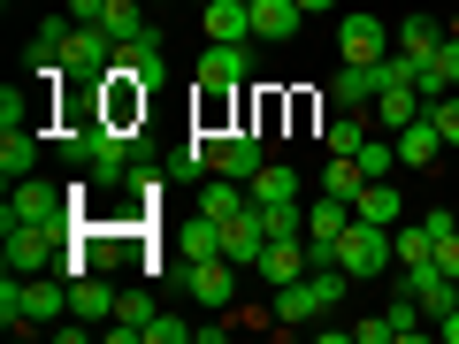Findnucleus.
I'll return each instance as SVG.
<instances>
[{
    "instance_id": "obj_1",
    "label": "nucleus",
    "mask_w": 459,
    "mask_h": 344,
    "mask_svg": "<svg viewBox=\"0 0 459 344\" xmlns=\"http://www.w3.org/2000/svg\"><path fill=\"white\" fill-rule=\"evenodd\" d=\"M0 237H8V276H39V268H54L69 253V222H16Z\"/></svg>"
},
{
    "instance_id": "obj_2",
    "label": "nucleus",
    "mask_w": 459,
    "mask_h": 344,
    "mask_svg": "<svg viewBox=\"0 0 459 344\" xmlns=\"http://www.w3.org/2000/svg\"><path fill=\"white\" fill-rule=\"evenodd\" d=\"M329 261H337L352 283H360V276H383V268H391V229H383V222H360V214H352V229L337 237V253H329Z\"/></svg>"
},
{
    "instance_id": "obj_3",
    "label": "nucleus",
    "mask_w": 459,
    "mask_h": 344,
    "mask_svg": "<svg viewBox=\"0 0 459 344\" xmlns=\"http://www.w3.org/2000/svg\"><path fill=\"white\" fill-rule=\"evenodd\" d=\"M115 62H123V39H115L108 23H69V47H62L69 77H108Z\"/></svg>"
},
{
    "instance_id": "obj_4",
    "label": "nucleus",
    "mask_w": 459,
    "mask_h": 344,
    "mask_svg": "<svg viewBox=\"0 0 459 344\" xmlns=\"http://www.w3.org/2000/svg\"><path fill=\"white\" fill-rule=\"evenodd\" d=\"M268 138L261 131H207V176H238V184H253L261 176V161H268Z\"/></svg>"
},
{
    "instance_id": "obj_5",
    "label": "nucleus",
    "mask_w": 459,
    "mask_h": 344,
    "mask_svg": "<svg viewBox=\"0 0 459 344\" xmlns=\"http://www.w3.org/2000/svg\"><path fill=\"white\" fill-rule=\"evenodd\" d=\"M69 192H54V184H39V176H16L8 184V207H0V229H16V222H69Z\"/></svg>"
},
{
    "instance_id": "obj_6",
    "label": "nucleus",
    "mask_w": 459,
    "mask_h": 344,
    "mask_svg": "<svg viewBox=\"0 0 459 344\" xmlns=\"http://www.w3.org/2000/svg\"><path fill=\"white\" fill-rule=\"evenodd\" d=\"M184 291H192V306H207V314L238 306V261H222V253H207V261H184Z\"/></svg>"
},
{
    "instance_id": "obj_7",
    "label": "nucleus",
    "mask_w": 459,
    "mask_h": 344,
    "mask_svg": "<svg viewBox=\"0 0 459 344\" xmlns=\"http://www.w3.org/2000/svg\"><path fill=\"white\" fill-rule=\"evenodd\" d=\"M383 84H391V69H383V62H337V77H329L322 92H329V108H376Z\"/></svg>"
},
{
    "instance_id": "obj_8",
    "label": "nucleus",
    "mask_w": 459,
    "mask_h": 344,
    "mask_svg": "<svg viewBox=\"0 0 459 344\" xmlns=\"http://www.w3.org/2000/svg\"><path fill=\"white\" fill-rule=\"evenodd\" d=\"M92 184H131V131L123 123H92V161H84Z\"/></svg>"
},
{
    "instance_id": "obj_9",
    "label": "nucleus",
    "mask_w": 459,
    "mask_h": 344,
    "mask_svg": "<svg viewBox=\"0 0 459 344\" xmlns=\"http://www.w3.org/2000/svg\"><path fill=\"white\" fill-rule=\"evenodd\" d=\"M246 77H253V39H238V47H207V54H199V92H238Z\"/></svg>"
},
{
    "instance_id": "obj_10",
    "label": "nucleus",
    "mask_w": 459,
    "mask_h": 344,
    "mask_svg": "<svg viewBox=\"0 0 459 344\" xmlns=\"http://www.w3.org/2000/svg\"><path fill=\"white\" fill-rule=\"evenodd\" d=\"M261 253H268V222H261V207L230 214V222H222V261H238V268H261Z\"/></svg>"
},
{
    "instance_id": "obj_11",
    "label": "nucleus",
    "mask_w": 459,
    "mask_h": 344,
    "mask_svg": "<svg viewBox=\"0 0 459 344\" xmlns=\"http://www.w3.org/2000/svg\"><path fill=\"white\" fill-rule=\"evenodd\" d=\"M344 229H352V199H329V192H322V207H307V245H314V268L337 253Z\"/></svg>"
},
{
    "instance_id": "obj_12",
    "label": "nucleus",
    "mask_w": 459,
    "mask_h": 344,
    "mask_svg": "<svg viewBox=\"0 0 459 344\" xmlns=\"http://www.w3.org/2000/svg\"><path fill=\"white\" fill-rule=\"evenodd\" d=\"M314 268V245L307 237H268V253H261V283L276 291V283H299Z\"/></svg>"
},
{
    "instance_id": "obj_13",
    "label": "nucleus",
    "mask_w": 459,
    "mask_h": 344,
    "mask_svg": "<svg viewBox=\"0 0 459 344\" xmlns=\"http://www.w3.org/2000/svg\"><path fill=\"white\" fill-rule=\"evenodd\" d=\"M199 23H207V47H238V39H253V0H207Z\"/></svg>"
},
{
    "instance_id": "obj_14",
    "label": "nucleus",
    "mask_w": 459,
    "mask_h": 344,
    "mask_svg": "<svg viewBox=\"0 0 459 344\" xmlns=\"http://www.w3.org/2000/svg\"><path fill=\"white\" fill-rule=\"evenodd\" d=\"M421 115H429V92H421V84H383V99H376V123H383V131H406V123H421Z\"/></svg>"
},
{
    "instance_id": "obj_15",
    "label": "nucleus",
    "mask_w": 459,
    "mask_h": 344,
    "mask_svg": "<svg viewBox=\"0 0 459 344\" xmlns=\"http://www.w3.org/2000/svg\"><path fill=\"white\" fill-rule=\"evenodd\" d=\"M352 214H360V222H383V229H398V222H406V199L391 192V176H368L360 192H352Z\"/></svg>"
},
{
    "instance_id": "obj_16",
    "label": "nucleus",
    "mask_w": 459,
    "mask_h": 344,
    "mask_svg": "<svg viewBox=\"0 0 459 344\" xmlns=\"http://www.w3.org/2000/svg\"><path fill=\"white\" fill-rule=\"evenodd\" d=\"M299 23H307V8H299V0H253V39H268V47L299 39Z\"/></svg>"
},
{
    "instance_id": "obj_17",
    "label": "nucleus",
    "mask_w": 459,
    "mask_h": 344,
    "mask_svg": "<svg viewBox=\"0 0 459 344\" xmlns=\"http://www.w3.org/2000/svg\"><path fill=\"white\" fill-rule=\"evenodd\" d=\"M337 54L344 62H383V16H344L337 23Z\"/></svg>"
},
{
    "instance_id": "obj_18",
    "label": "nucleus",
    "mask_w": 459,
    "mask_h": 344,
    "mask_svg": "<svg viewBox=\"0 0 459 344\" xmlns=\"http://www.w3.org/2000/svg\"><path fill=\"white\" fill-rule=\"evenodd\" d=\"M146 329H153V298L123 291L115 298V322H108V344H146Z\"/></svg>"
},
{
    "instance_id": "obj_19",
    "label": "nucleus",
    "mask_w": 459,
    "mask_h": 344,
    "mask_svg": "<svg viewBox=\"0 0 459 344\" xmlns=\"http://www.w3.org/2000/svg\"><path fill=\"white\" fill-rule=\"evenodd\" d=\"M437 161H444V131L429 123V115L406 123V131H398V168H437Z\"/></svg>"
},
{
    "instance_id": "obj_20",
    "label": "nucleus",
    "mask_w": 459,
    "mask_h": 344,
    "mask_svg": "<svg viewBox=\"0 0 459 344\" xmlns=\"http://www.w3.org/2000/svg\"><path fill=\"white\" fill-rule=\"evenodd\" d=\"M246 207H253V184H238V176L199 184V214H214V222H230V214H246Z\"/></svg>"
},
{
    "instance_id": "obj_21",
    "label": "nucleus",
    "mask_w": 459,
    "mask_h": 344,
    "mask_svg": "<svg viewBox=\"0 0 459 344\" xmlns=\"http://www.w3.org/2000/svg\"><path fill=\"white\" fill-rule=\"evenodd\" d=\"M115 298H123V291H108L100 276H77V283H69V314H77V322H115Z\"/></svg>"
},
{
    "instance_id": "obj_22",
    "label": "nucleus",
    "mask_w": 459,
    "mask_h": 344,
    "mask_svg": "<svg viewBox=\"0 0 459 344\" xmlns=\"http://www.w3.org/2000/svg\"><path fill=\"white\" fill-rule=\"evenodd\" d=\"M314 314H329L322 291H314V268L299 283H276V322H314Z\"/></svg>"
},
{
    "instance_id": "obj_23",
    "label": "nucleus",
    "mask_w": 459,
    "mask_h": 344,
    "mask_svg": "<svg viewBox=\"0 0 459 344\" xmlns=\"http://www.w3.org/2000/svg\"><path fill=\"white\" fill-rule=\"evenodd\" d=\"M31 161H39V131H31V123L0 131V176H8V184H16V176H31Z\"/></svg>"
},
{
    "instance_id": "obj_24",
    "label": "nucleus",
    "mask_w": 459,
    "mask_h": 344,
    "mask_svg": "<svg viewBox=\"0 0 459 344\" xmlns=\"http://www.w3.org/2000/svg\"><path fill=\"white\" fill-rule=\"evenodd\" d=\"M368 138H376V131H368V108H337V115H329V131H322V146L329 153H360Z\"/></svg>"
},
{
    "instance_id": "obj_25",
    "label": "nucleus",
    "mask_w": 459,
    "mask_h": 344,
    "mask_svg": "<svg viewBox=\"0 0 459 344\" xmlns=\"http://www.w3.org/2000/svg\"><path fill=\"white\" fill-rule=\"evenodd\" d=\"M207 253H222V222H214V214H192V222L177 229V261H207Z\"/></svg>"
},
{
    "instance_id": "obj_26",
    "label": "nucleus",
    "mask_w": 459,
    "mask_h": 344,
    "mask_svg": "<svg viewBox=\"0 0 459 344\" xmlns=\"http://www.w3.org/2000/svg\"><path fill=\"white\" fill-rule=\"evenodd\" d=\"M391 261H398V268L437 261V237H429V222H398V229H391Z\"/></svg>"
},
{
    "instance_id": "obj_27",
    "label": "nucleus",
    "mask_w": 459,
    "mask_h": 344,
    "mask_svg": "<svg viewBox=\"0 0 459 344\" xmlns=\"http://www.w3.org/2000/svg\"><path fill=\"white\" fill-rule=\"evenodd\" d=\"M276 199H299V168L291 161H261V176H253V207H276Z\"/></svg>"
},
{
    "instance_id": "obj_28",
    "label": "nucleus",
    "mask_w": 459,
    "mask_h": 344,
    "mask_svg": "<svg viewBox=\"0 0 459 344\" xmlns=\"http://www.w3.org/2000/svg\"><path fill=\"white\" fill-rule=\"evenodd\" d=\"M437 47H444L437 16H398V54H413V62H429Z\"/></svg>"
},
{
    "instance_id": "obj_29",
    "label": "nucleus",
    "mask_w": 459,
    "mask_h": 344,
    "mask_svg": "<svg viewBox=\"0 0 459 344\" xmlns=\"http://www.w3.org/2000/svg\"><path fill=\"white\" fill-rule=\"evenodd\" d=\"M360 184H368V168L352 161V153H329V168H322V192H329V199H352Z\"/></svg>"
},
{
    "instance_id": "obj_30",
    "label": "nucleus",
    "mask_w": 459,
    "mask_h": 344,
    "mask_svg": "<svg viewBox=\"0 0 459 344\" xmlns=\"http://www.w3.org/2000/svg\"><path fill=\"white\" fill-rule=\"evenodd\" d=\"M100 23H108L115 39H138V31H153V16L138 8V0H108V16H100Z\"/></svg>"
},
{
    "instance_id": "obj_31",
    "label": "nucleus",
    "mask_w": 459,
    "mask_h": 344,
    "mask_svg": "<svg viewBox=\"0 0 459 344\" xmlns=\"http://www.w3.org/2000/svg\"><path fill=\"white\" fill-rule=\"evenodd\" d=\"M352 161H360L368 176H391V168H398V138H391V131H376L360 153H352Z\"/></svg>"
},
{
    "instance_id": "obj_32",
    "label": "nucleus",
    "mask_w": 459,
    "mask_h": 344,
    "mask_svg": "<svg viewBox=\"0 0 459 344\" xmlns=\"http://www.w3.org/2000/svg\"><path fill=\"white\" fill-rule=\"evenodd\" d=\"M429 123H437V131H444V146H459V92L429 99Z\"/></svg>"
},
{
    "instance_id": "obj_33",
    "label": "nucleus",
    "mask_w": 459,
    "mask_h": 344,
    "mask_svg": "<svg viewBox=\"0 0 459 344\" xmlns=\"http://www.w3.org/2000/svg\"><path fill=\"white\" fill-rule=\"evenodd\" d=\"M199 337V322H169V314H153V329H146V344H192Z\"/></svg>"
},
{
    "instance_id": "obj_34",
    "label": "nucleus",
    "mask_w": 459,
    "mask_h": 344,
    "mask_svg": "<svg viewBox=\"0 0 459 344\" xmlns=\"http://www.w3.org/2000/svg\"><path fill=\"white\" fill-rule=\"evenodd\" d=\"M230 314V329H268L276 322V298H268V306H222Z\"/></svg>"
},
{
    "instance_id": "obj_35",
    "label": "nucleus",
    "mask_w": 459,
    "mask_h": 344,
    "mask_svg": "<svg viewBox=\"0 0 459 344\" xmlns=\"http://www.w3.org/2000/svg\"><path fill=\"white\" fill-rule=\"evenodd\" d=\"M352 344H391V314H368V322H352Z\"/></svg>"
},
{
    "instance_id": "obj_36",
    "label": "nucleus",
    "mask_w": 459,
    "mask_h": 344,
    "mask_svg": "<svg viewBox=\"0 0 459 344\" xmlns=\"http://www.w3.org/2000/svg\"><path fill=\"white\" fill-rule=\"evenodd\" d=\"M421 222H429V237H452V229H459V214H452V207H429Z\"/></svg>"
},
{
    "instance_id": "obj_37",
    "label": "nucleus",
    "mask_w": 459,
    "mask_h": 344,
    "mask_svg": "<svg viewBox=\"0 0 459 344\" xmlns=\"http://www.w3.org/2000/svg\"><path fill=\"white\" fill-rule=\"evenodd\" d=\"M437 268H444V276H459V229H452V237H437Z\"/></svg>"
},
{
    "instance_id": "obj_38",
    "label": "nucleus",
    "mask_w": 459,
    "mask_h": 344,
    "mask_svg": "<svg viewBox=\"0 0 459 344\" xmlns=\"http://www.w3.org/2000/svg\"><path fill=\"white\" fill-rule=\"evenodd\" d=\"M69 16H77V23H100V16H108V0H69Z\"/></svg>"
},
{
    "instance_id": "obj_39",
    "label": "nucleus",
    "mask_w": 459,
    "mask_h": 344,
    "mask_svg": "<svg viewBox=\"0 0 459 344\" xmlns=\"http://www.w3.org/2000/svg\"><path fill=\"white\" fill-rule=\"evenodd\" d=\"M437 337H444V344H459V306H452V314L437 322Z\"/></svg>"
},
{
    "instance_id": "obj_40",
    "label": "nucleus",
    "mask_w": 459,
    "mask_h": 344,
    "mask_svg": "<svg viewBox=\"0 0 459 344\" xmlns=\"http://www.w3.org/2000/svg\"><path fill=\"white\" fill-rule=\"evenodd\" d=\"M444 31H452V39H459V16H452V23H444Z\"/></svg>"
},
{
    "instance_id": "obj_41",
    "label": "nucleus",
    "mask_w": 459,
    "mask_h": 344,
    "mask_svg": "<svg viewBox=\"0 0 459 344\" xmlns=\"http://www.w3.org/2000/svg\"><path fill=\"white\" fill-rule=\"evenodd\" d=\"M146 8H169V0H146Z\"/></svg>"
},
{
    "instance_id": "obj_42",
    "label": "nucleus",
    "mask_w": 459,
    "mask_h": 344,
    "mask_svg": "<svg viewBox=\"0 0 459 344\" xmlns=\"http://www.w3.org/2000/svg\"><path fill=\"white\" fill-rule=\"evenodd\" d=\"M192 8H207V0H192Z\"/></svg>"
}]
</instances>
